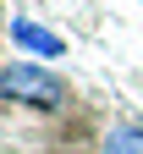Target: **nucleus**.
<instances>
[{"instance_id":"1","label":"nucleus","mask_w":143,"mask_h":154,"mask_svg":"<svg viewBox=\"0 0 143 154\" xmlns=\"http://www.w3.org/2000/svg\"><path fill=\"white\" fill-rule=\"evenodd\" d=\"M0 99L28 105V110H61L66 105V83L44 61H11V66H0Z\"/></svg>"},{"instance_id":"2","label":"nucleus","mask_w":143,"mask_h":154,"mask_svg":"<svg viewBox=\"0 0 143 154\" xmlns=\"http://www.w3.org/2000/svg\"><path fill=\"white\" fill-rule=\"evenodd\" d=\"M11 44L28 55V61H61V50H66V38L50 33L44 22H33V17H17L11 22Z\"/></svg>"},{"instance_id":"3","label":"nucleus","mask_w":143,"mask_h":154,"mask_svg":"<svg viewBox=\"0 0 143 154\" xmlns=\"http://www.w3.org/2000/svg\"><path fill=\"white\" fill-rule=\"evenodd\" d=\"M105 154H143V127L138 121H121L105 132Z\"/></svg>"}]
</instances>
